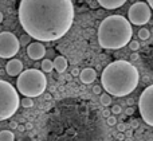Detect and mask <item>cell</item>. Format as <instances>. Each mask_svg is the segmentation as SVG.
<instances>
[{"mask_svg":"<svg viewBox=\"0 0 153 141\" xmlns=\"http://www.w3.org/2000/svg\"><path fill=\"white\" fill-rule=\"evenodd\" d=\"M19 23L38 42H54L69 32L74 22L71 0H20Z\"/></svg>","mask_w":153,"mask_h":141,"instance_id":"6da1fadb","label":"cell"},{"mask_svg":"<svg viewBox=\"0 0 153 141\" xmlns=\"http://www.w3.org/2000/svg\"><path fill=\"white\" fill-rule=\"evenodd\" d=\"M140 81L138 70L128 61H114L103 69L102 89L114 97H126L136 90Z\"/></svg>","mask_w":153,"mask_h":141,"instance_id":"7a4b0ae2","label":"cell"},{"mask_svg":"<svg viewBox=\"0 0 153 141\" xmlns=\"http://www.w3.org/2000/svg\"><path fill=\"white\" fill-rule=\"evenodd\" d=\"M98 43L106 50H118L129 45L133 36L132 24L121 15H110L98 27Z\"/></svg>","mask_w":153,"mask_h":141,"instance_id":"3957f363","label":"cell"},{"mask_svg":"<svg viewBox=\"0 0 153 141\" xmlns=\"http://www.w3.org/2000/svg\"><path fill=\"white\" fill-rule=\"evenodd\" d=\"M16 88L19 93L23 94L24 97H30V98L39 97L40 94L45 93L47 88V78L45 73L40 70L27 69L18 75Z\"/></svg>","mask_w":153,"mask_h":141,"instance_id":"277c9868","label":"cell"},{"mask_svg":"<svg viewBox=\"0 0 153 141\" xmlns=\"http://www.w3.org/2000/svg\"><path fill=\"white\" fill-rule=\"evenodd\" d=\"M20 99L18 90L7 81L0 79V121L11 118L19 109Z\"/></svg>","mask_w":153,"mask_h":141,"instance_id":"5b68a950","label":"cell"},{"mask_svg":"<svg viewBox=\"0 0 153 141\" xmlns=\"http://www.w3.org/2000/svg\"><path fill=\"white\" fill-rule=\"evenodd\" d=\"M138 110L144 122L153 126V83L144 89L138 98Z\"/></svg>","mask_w":153,"mask_h":141,"instance_id":"8992f818","label":"cell"},{"mask_svg":"<svg viewBox=\"0 0 153 141\" xmlns=\"http://www.w3.org/2000/svg\"><path fill=\"white\" fill-rule=\"evenodd\" d=\"M152 15V8L149 7L148 3L137 1L130 5L128 11V20L134 26H144L149 22Z\"/></svg>","mask_w":153,"mask_h":141,"instance_id":"52a82bcc","label":"cell"},{"mask_svg":"<svg viewBox=\"0 0 153 141\" xmlns=\"http://www.w3.org/2000/svg\"><path fill=\"white\" fill-rule=\"evenodd\" d=\"M20 42L12 32H0V58L10 59L19 53Z\"/></svg>","mask_w":153,"mask_h":141,"instance_id":"ba28073f","label":"cell"},{"mask_svg":"<svg viewBox=\"0 0 153 141\" xmlns=\"http://www.w3.org/2000/svg\"><path fill=\"white\" fill-rule=\"evenodd\" d=\"M27 54L32 61H39L45 56L46 47L42 42H32L27 46Z\"/></svg>","mask_w":153,"mask_h":141,"instance_id":"9c48e42d","label":"cell"},{"mask_svg":"<svg viewBox=\"0 0 153 141\" xmlns=\"http://www.w3.org/2000/svg\"><path fill=\"white\" fill-rule=\"evenodd\" d=\"M5 71L10 77H18L22 71H23V63L19 59H10V62H7L5 65Z\"/></svg>","mask_w":153,"mask_h":141,"instance_id":"30bf717a","label":"cell"},{"mask_svg":"<svg viewBox=\"0 0 153 141\" xmlns=\"http://www.w3.org/2000/svg\"><path fill=\"white\" fill-rule=\"evenodd\" d=\"M79 78H81V82L85 83V85H89V83H93L97 78V73H95L94 69L91 67H86L83 69L81 73H79Z\"/></svg>","mask_w":153,"mask_h":141,"instance_id":"8fae6325","label":"cell"},{"mask_svg":"<svg viewBox=\"0 0 153 141\" xmlns=\"http://www.w3.org/2000/svg\"><path fill=\"white\" fill-rule=\"evenodd\" d=\"M97 1L105 10H117V8L122 7L128 0H97Z\"/></svg>","mask_w":153,"mask_h":141,"instance_id":"7c38bea8","label":"cell"},{"mask_svg":"<svg viewBox=\"0 0 153 141\" xmlns=\"http://www.w3.org/2000/svg\"><path fill=\"white\" fill-rule=\"evenodd\" d=\"M54 69L56 70L58 73H65L67 69V66H69V63H67V59L65 58V56L62 55H58L55 56V59H54Z\"/></svg>","mask_w":153,"mask_h":141,"instance_id":"4fadbf2b","label":"cell"},{"mask_svg":"<svg viewBox=\"0 0 153 141\" xmlns=\"http://www.w3.org/2000/svg\"><path fill=\"white\" fill-rule=\"evenodd\" d=\"M40 66H42L43 73H51L54 70V62L50 61V59H43Z\"/></svg>","mask_w":153,"mask_h":141,"instance_id":"5bb4252c","label":"cell"},{"mask_svg":"<svg viewBox=\"0 0 153 141\" xmlns=\"http://www.w3.org/2000/svg\"><path fill=\"white\" fill-rule=\"evenodd\" d=\"M0 141H15V134L11 131L0 132Z\"/></svg>","mask_w":153,"mask_h":141,"instance_id":"9a60e30c","label":"cell"},{"mask_svg":"<svg viewBox=\"0 0 153 141\" xmlns=\"http://www.w3.org/2000/svg\"><path fill=\"white\" fill-rule=\"evenodd\" d=\"M100 102H101V105H102V106L108 108L109 105H111V96H110L109 93L101 94V97H100Z\"/></svg>","mask_w":153,"mask_h":141,"instance_id":"2e32d148","label":"cell"},{"mask_svg":"<svg viewBox=\"0 0 153 141\" xmlns=\"http://www.w3.org/2000/svg\"><path fill=\"white\" fill-rule=\"evenodd\" d=\"M137 35L141 40H146V39H149V36H151V32H149L148 28H141V30H138Z\"/></svg>","mask_w":153,"mask_h":141,"instance_id":"e0dca14e","label":"cell"},{"mask_svg":"<svg viewBox=\"0 0 153 141\" xmlns=\"http://www.w3.org/2000/svg\"><path fill=\"white\" fill-rule=\"evenodd\" d=\"M20 104L23 105V108H26V109L34 106V101H32V98H30V97H24V98L22 99Z\"/></svg>","mask_w":153,"mask_h":141,"instance_id":"ac0fdd59","label":"cell"},{"mask_svg":"<svg viewBox=\"0 0 153 141\" xmlns=\"http://www.w3.org/2000/svg\"><path fill=\"white\" fill-rule=\"evenodd\" d=\"M30 40H31V36H30L28 34H24L20 36V39H19V42H20V45L26 46V45H30Z\"/></svg>","mask_w":153,"mask_h":141,"instance_id":"d6986e66","label":"cell"},{"mask_svg":"<svg viewBox=\"0 0 153 141\" xmlns=\"http://www.w3.org/2000/svg\"><path fill=\"white\" fill-rule=\"evenodd\" d=\"M129 47L132 51H138V48H140V42H138V40H130Z\"/></svg>","mask_w":153,"mask_h":141,"instance_id":"ffe728a7","label":"cell"},{"mask_svg":"<svg viewBox=\"0 0 153 141\" xmlns=\"http://www.w3.org/2000/svg\"><path fill=\"white\" fill-rule=\"evenodd\" d=\"M106 122H108L109 126L117 125V118H116V116H110V117H108V118H106Z\"/></svg>","mask_w":153,"mask_h":141,"instance_id":"44dd1931","label":"cell"},{"mask_svg":"<svg viewBox=\"0 0 153 141\" xmlns=\"http://www.w3.org/2000/svg\"><path fill=\"white\" fill-rule=\"evenodd\" d=\"M126 124H124V122H117V131H118V132H122V133H124V132L125 131H126Z\"/></svg>","mask_w":153,"mask_h":141,"instance_id":"7402d4cb","label":"cell"},{"mask_svg":"<svg viewBox=\"0 0 153 141\" xmlns=\"http://www.w3.org/2000/svg\"><path fill=\"white\" fill-rule=\"evenodd\" d=\"M121 112H122V108L120 106V105H114V106L111 108V113H113V114H120Z\"/></svg>","mask_w":153,"mask_h":141,"instance_id":"603a6c76","label":"cell"},{"mask_svg":"<svg viewBox=\"0 0 153 141\" xmlns=\"http://www.w3.org/2000/svg\"><path fill=\"white\" fill-rule=\"evenodd\" d=\"M93 93H94V94H101V93H102V86L94 85V86H93Z\"/></svg>","mask_w":153,"mask_h":141,"instance_id":"cb8c5ba5","label":"cell"},{"mask_svg":"<svg viewBox=\"0 0 153 141\" xmlns=\"http://www.w3.org/2000/svg\"><path fill=\"white\" fill-rule=\"evenodd\" d=\"M102 116H103V117H105V118L110 117V116H111V110H109L108 108H105V109L102 110Z\"/></svg>","mask_w":153,"mask_h":141,"instance_id":"d4e9b609","label":"cell"},{"mask_svg":"<svg viewBox=\"0 0 153 141\" xmlns=\"http://www.w3.org/2000/svg\"><path fill=\"white\" fill-rule=\"evenodd\" d=\"M116 139L118 141H124L125 140V134L122 133V132H118V133H117V136H116Z\"/></svg>","mask_w":153,"mask_h":141,"instance_id":"484cf974","label":"cell"},{"mask_svg":"<svg viewBox=\"0 0 153 141\" xmlns=\"http://www.w3.org/2000/svg\"><path fill=\"white\" fill-rule=\"evenodd\" d=\"M133 113H134V109H133L132 106L126 108V110H125V114H126V116H132Z\"/></svg>","mask_w":153,"mask_h":141,"instance_id":"4316f807","label":"cell"},{"mask_svg":"<svg viewBox=\"0 0 153 141\" xmlns=\"http://www.w3.org/2000/svg\"><path fill=\"white\" fill-rule=\"evenodd\" d=\"M124 134H125V137H132L133 136V131L132 129H126V131L124 132Z\"/></svg>","mask_w":153,"mask_h":141,"instance_id":"83f0119b","label":"cell"},{"mask_svg":"<svg viewBox=\"0 0 153 141\" xmlns=\"http://www.w3.org/2000/svg\"><path fill=\"white\" fill-rule=\"evenodd\" d=\"M18 125H19V124L16 122V121H11V122H10V128L11 129H16V128H18Z\"/></svg>","mask_w":153,"mask_h":141,"instance_id":"f1b7e54d","label":"cell"},{"mask_svg":"<svg viewBox=\"0 0 153 141\" xmlns=\"http://www.w3.org/2000/svg\"><path fill=\"white\" fill-rule=\"evenodd\" d=\"M132 128L133 129H137L138 128V121L137 120H133L132 121Z\"/></svg>","mask_w":153,"mask_h":141,"instance_id":"f546056e","label":"cell"},{"mask_svg":"<svg viewBox=\"0 0 153 141\" xmlns=\"http://www.w3.org/2000/svg\"><path fill=\"white\" fill-rule=\"evenodd\" d=\"M79 73H81V71H79L78 69H73V71H71V75H73V77H76V75H79Z\"/></svg>","mask_w":153,"mask_h":141,"instance_id":"4dcf8cb0","label":"cell"},{"mask_svg":"<svg viewBox=\"0 0 153 141\" xmlns=\"http://www.w3.org/2000/svg\"><path fill=\"white\" fill-rule=\"evenodd\" d=\"M24 126H26V129H27V131H31V129L34 128V125H32L31 122H27V124H26V125H24Z\"/></svg>","mask_w":153,"mask_h":141,"instance_id":"1f68e13d","label":"cell"},{"mask_svg":"<svg viewBox=\"0 0 153 141\" xmlns=\"http://www.w3.org/2000/svg\"><path fill=\"white\" fill-rule=\"evenodd\" d=\"M16 129H18L19 132H24V131H26V126H24V125H18V128H16Z\"/></svg>","mask_w":153,"mask_h":141,"instance_id":"d6a6232c","label":"cell"},{"mask_svg":"<svg viewBox=\"0 0 153 141\" xmlns=\"http://www.w3.org/2000/svg\"><path fill=\"white\" fill-rule=\"evenodd\" d=\"M130 58H132L133 61H136V59H138V54H137V53H133V54H132V56H130Z\"/></svg>","mask_w":153,"mask_h":141,"instance_id":"836d02e7","label":"cell"},{"mask_svg":"<svg viewBox=\"0 0 153 141\" xmlns=\"http://www.w3.org/2000/svg\"><path fill=\"white\" fill-rule=\"evenodd\" d=\"M146 1H148L149 7H151V8H152V10H153V0H146Z\"/></svg>","mask_w":153,"mask_h":141,"instance_id":"e575fe53","label":"cell"},{"mask_svg":"<svg viewBox=\"0 0 153 141\" xmlns=\"http://www.w3.org/2000/svg\"><path fill=\"white\" fill-rule=\"evenodd\" d=\"M3 19H4V16H3V13H1V12H0V24H1V23H3Z\"/></svg>","mask_w":153,"mask_h":141,"instance_id":"d590c367","label":"cell"},{"mask_svg":"<svg viewBox=\"0 0 153 141\" xmlns=\"http://www.w3.org/2000/svg\"><path fill=\"white\" fill-rule=\"evenodd\" d=\"M126 102H128V105H132V104H133V99H132V98H129Z\"/></svg>","mask_w":153,"mask_h":141,"instance_id":"8d00e7d4","label":"cell"},{"mask_svg":"<svg viewBox=\"0 0 153 141\" xmlns=\"http://www.w3.org/2000/svg\"><path fill=\"white\" fill-rule=\"evenodd\" d=\"M125 141H132V137H130V139H128V140H125Z\"/></svg>","mask_w":153,"mask_h":141,"instance_id":"74e56055","label":"cell"},{"mask_svg":"<svg viewBox=\"0 0 153 141\" xmlns=\"http://www.w3.org/2000/svg\"><path fill=\"white\" fill-rule=\"evenodd\" d=\"M0 67H1V63H0Z\"/></svg>","mask_w":153,"mask_h":141,"instance_id":"f35d334b","label":"cell"}]
</instances>
